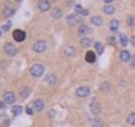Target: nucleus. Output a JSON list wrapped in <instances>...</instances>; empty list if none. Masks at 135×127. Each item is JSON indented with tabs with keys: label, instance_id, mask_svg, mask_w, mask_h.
<instances>
[{
	"label": "nucleus",
	"instance_id": "obj_21",
	"mask_svg": "<svg viewBox=\"0 0 135 127\" xmlns=\"http://www.w3.org/2000/svg\"><path fill=\"white\" fill-rule=\"evenodd\" d=\"M62 14H63L62 9H60V8H55V9L52 11V13H51V17H52L54 20H59V18L62 17Z\"/></svg>",
	"mask_w": 135,
	"mask_h": 127
},
{
	"label": "nucleus",
	"instance_id": "obj_26",
	"mask_svg": "<svg viewBox=\"0 0 135 127\" xmlns=\"http://www.w3.org/2000/svg\"><path fill=\"white\" fill-rule=\"evenodd\" d=\"M126 24H127L129 26L134 28L135 26V14H130V16H127V18H126Z\"/></svg>",
	"mask_w": 135,
	"mask_h": 127
},
{
	"label": "nucleus",
	"instance_id": "obj_31",
	"mask_svg": "<svg viewBox=\"0 0 135 127\" xmlns=\"http://www.w3.org/2000/svg\"><path fill=\"white\" fill-rule=\"evenodd\" d=\"M9 28H11V22H7V24L3 26V32H7V30H9Z\"/></svg>",
	"mask_w": 135,
	"mask_h": 127
},
{
	"label": "nucleus",
	"instance_id": "obj_22",
	"mask_svg": "<svg viewBox=\"0 0 135 127\" xmlns=\"http://www.w3.org/2000/svg\"><path fill=\"white\" fill-rule=\"evenodd\" d=\"M80 45H81V47L88 48V47H90V46H92V40H90V38H88V37H84V38H81Z\"/></svg>",
	"mask_w": 135,
	"mask_h": 127
},
{
	"label": "nucleus",
	"instance_id": "obj_32",
	"mask_svg": "<svg viewBox=\"0 0 135 127\" xmlns=\"http://www.w3.org/2000/svg\"><path fill=\"white\" fill-rule=\"evenodd\" d=\"M26 113H28L29 115H32V114L34 113V110H33V108H26Z\"/></svg>",
	"mask_w": 135,
	"mask_h": 127
},
{
	"label": "nucleus",
	"instance_id": "obj_35",
	"mask_svg": "<svg viewBox=\"0 0 135 127\" xmlns=\"http://www.w3.org/2000/svg\"><path fill=\"white\" fill-rule=\"evenodd\" d=\"M130 43H131L133 46H135V36H133V37L130 38Z\"/></svg>",
	"mask_w": 135,
	"mask_h": 127
},
{
	"label": "nucleus",
	"instance_id": "obj_24",
	"mask_svg": "<svg viewBox=\"0 0 135 127\" xmlns=\"http://www.w3.org/2000/svg\"><path fill=\"white\" fill-rule=\"evenodd\" d=\"M110 83H108V81H104V83H101L100 85V90L102 92V93H108L109 90H110Z\"/></svg>",
	"mask_w": 135,
	"mask_h": 127
},
{
	"label": "nucleus",
	"instance_id": "obj_11",
	"mask_svg": "<svg viewBox=\"0 0 135 127\" xmlns=\"http://www.w3.org/2000/svg\"><path fill=\"white\" fill-rule=\"evenodd\" d=\"M119 59H121V62H125V63L130 62V60H131V54H130V51L122 50L121 54H119Z\"/></svg>",
	"mask_w": 135,
	"mask_h": 127
},
{
	"label": "nucleus",
	"instance_id": "obj_12",
	"mask_svg": "<svg viewBox=\"0 0 135 127\" xmlns=\"http://www.w3.org/2000/svg\"><path fill=\"white\" fill-rule=\"evenodd\" d=\"M63 51H64V55L70 56V58L76 55V47H74V46H66Z\"/></svg>",
	"mask_w": 135,
	"mask_h": 127
},
{
	"label": "nucleus",
	"instance_id": "obj_39",
	"mask_svg": "<svg viewBox=\"0 0 135 127\" xmlns=\"http://www.w3.org/2000/svg\"><path fill=\"white\" fill-rule=\"evenodd\" d=\"M0 36H1V32H0Z\"/></svg>",
	"mask_w": 135,
	"mask_h": 127
},
{
	"label": "nucleus",
	"instance_id": "obj_8",
	"mask_svg": "<svg viewBox=\"0 0 135 127\" xmlns=\"http://www.w3.org/2000/svg\"><path fill=\"white\" fill-rule=\"evenodd\" d=\"M3 101L5 102V104H15V101H16V96L12 93V92H5L4 93V96H3Z\"/></svg>",
	"mask_w": 135,
	"mask_h": 127
},
{
	"label": "nucleus",
	"instance_id": "obj_17",
	"mask_svg": "<svg viewBox=\"0 0 135 127\" xmlns=\"http://www.w3.org/2000/svg\"><path fill=\"white\" fill-rule=\"evenodd\" d=\"M85 62H88V63H94L96 62V54L93 51H87V54H85Z\"/></svg>",
	"mask_w": 135,
	"mask_h": 127
},
{
	"label": "nucleus",
	"instance_id": "obj_1",
	"mask_svg": "<svg viewBox=\"0 0 135 127\" xmlns=\"http://www.w3.org/2000/svg\"><path fill=\"white\" fill-rule=\"evenodd\" d=\"M44 72H45V67L40 63H36L30 67V75L33 77H40V76L44 75Z\"/></svg>",
	"mask_w": 135,
	"mask_h": 127
},
{
	"label": "nucleus",
	"instance_id": "obj_19",
	"mask_svg": "<svg viewBox=\"0 0 135 127\" xmlns=\"http://www.w3.org/2000/svg\"><path fill=\"white\" fill-rule=\"evenodd\" d=\"M102 11H104V13H106V14H113V13L115 12V8H114L112 4H105L104 8H102Z\"/></svg>",
	"mask_w": 135,
	"mask_h": 127
},
{
	"label": "nucleus",
	"instance_id": "obj_7",
	"mask_svg": "<svg viewBox=\"0 0 135 127\" xmlns=\"http://www.w3.org/2000/svg\"><path fill=\"white\" fill-rule=\"evenodd\" d=\"M67 24L70 25V26H74V25H76V24H80L81 22V20H80V17L78 16V14H70V16H67Z\"/></svg>",
	"mask_w": 135,
	"mask_h": 127
},
{
	"label": "nucleus",
	"instance_id": "obj_38",
	"mask_svg": "<svg viewBox=\"0 0 135 127\" xmlns=\"http://www.w3.org/2000/svg\"><path fill=\"white\" fill-rule=\"evenodd\" d=\"M15 1H17V3H20V1H22V0H15Z\"/></svg>",
	"mask_w": 135,
	"mask_h": 127
},
{
	"label": "nucleus",
	"instance_id": "obj_15",
	"mask_svg": "<svg viewBox=\"0 0 135 127\" xmlns=\"http://www.w3.org/2000/svg\"><path fill=\"white\" fill-rule=\"evenodd\" d=\"M75 12H76V14H80V16H88V9H84L81 5H79V4H76L75 5Z\"/></svg>",
	"mask_w": 135,
	"mask_h": 127
},
{
	"label": "nucleus",
	"instance_id": "obj_18",
	"mask_svg": "<svg viewBox=\"0 0 135 127\" xmlns=\"http://www.w3.org/2000/svg\"><path fill=\"white\" fill-rule=\"evenodd\" d=\"M90 125H92V127H104V121L101 118L96 117L90 121Z\"/></svg>",
	"mask_w": 135,
	"mask_h": 127
},
{
	"label": "nucleus",
	"instance_id": "obj_10",
	"mask_svg": "<svg viewBox=\"0 0 135 127\" xmlns=\"http://www.w3.org/2000/svg\"><path fill=\"white\" fill-rule=\"evenodd\" d=\"M37 5H38V9L41 12H47L50 9V7H51V4H50L49 0H40Z\"/></svg>",
	"mask_w": 135,
	"mask_h": 127
},
{
	"label": "nucleus",
	"instance_id": "obj_3",
	"mask_svg": "<svg viewBox=\"0 0 135 127\" xmlns=\"http://www.w3.org/2000/svg\"><path fill=\"white\" fill-rule=\"evenodd\" d=\"M4 51H5V54H7L8 56H15V55L17 54V47H16L13 43L8 42L4 45Z\"/></svg>",
	"mask_w": 135,
	"mask_h": 127
},
{
	"label": "nucleus",
	"instance_id": "obj_30",
	"mask_svg": "<svg viewBox=\"0 0 135 127\" xmlns=\"http://www.w3.org/2000/svg\"><path fill=\"white\" fill-rule=\"evenodd\" d=\"M11 111H12L15 115H18V114H21V113H22V108H21V106H12Z\"/></svg>",
	"mask_w": 135,
	"mask_h": 127
},
{
	"label": "nucleus",
	"instance_id": "obj_37",
	"mask_svg": "<svg viewBox=\"0 0 135 127\" xmlns=\"http://www.w3.org/2000/svg\"><path fill=\"white\" fill-rule=\"evenodd\" d=\"M0 108H4V104H1V102H0Z\"/></svg>",
	"mask_w": 135,
	"mask_h": 127
},
{
	"label": "nucleus",
	"instance_id": "obj_4",
	"mask_svg": "<svg viewBox=\"0 0 135 127\" xmlns=\"http://www.w3.org/2000/svg\"><path fill=\"white\" fill-rule=\"evenodd\" d=\"M46 48H47V45H46L45 41H37V42L33 45V51L34 52H38V54H41V52H44L46 51Z\"/></svg>",
	"mask_w": 135,
	"mask_h": 127
},
{
	"label": "nucleus",
	"instance_id": "obj_14",
	"mask_svg": "<svg viewBox=\"0 0 135 127\" xmlns=\"http://www.w3.org/2000/svg\"><path fill=\"white\" fill-rule=\"evenodd\" d=\"M56 76L54 75V74H51V72H49L47 75L45 76V81L47 83V84H50V85H54V84H56Z\"/></svg>",
	"mask_w": 135,
	"mask_h": 127
},
{
	"label": "nucleus",
	"instance_id": "obj_16",
	"mask_svg": "<svg viewBox=\"0 0 135 127\" xmlns=\"http://www.w3.org/2000/svg\"><path fill=\"white\" fill-rule=\"evenodd\" d=\"M90 22H92L94 26H101V25L104 24V20H102L101 16H93V17L90 18Z\"/></svg>",
	"mask_w": 135,
	"mask_h": 127
},
{
	"label": "nucleus",
	"instance_id": "obj_29",
	"mask_svg": "<svg viewBox=\"0 0 135 127\" xmlns=\"http://www.w3.org/2000/svg\"><path fill=\"white\" fill-rule=\"evenodd\" d=\"M119 43L122 45V46H126L127 43H129V40H127V37H126V34H119Z\"/></svg>",
	"mask_w": 135,
	"mask_h": 127
},
{
	"label": "nucleus",
	"instance_id": "obj_13",
	"mask_svg": "<svg viewBox=\"0 0 135 127\" xmlns=\"http://www.w3.org/2000/svg\"><path fill=\"white\" fill-rule=\"evenodd\" d=\"M89 33H90V29L87 25H84V24L79 25V28H78V34H79V36H87V34H89Z\"/></svg>",
	"mask_w": 135,
	"mask_h": 127
},
{
	"label": "nucleus",
	"instance_id": "obj_20",
	"mask_svg": "<svg viewBox=\"0 0 135 127\" xmlns=\"http://www.w3.org/2000/svg\"><path fill=\"white\" fill-rule=\"evenodd\" d=\"M109 28H110V30H112V32H117V30H118V28H119V21H118V20H115V18H113V20L109 22Z\"/></svg>",
	"mask_w": 135,
	"mask_h": 127
},
{
	"label": "nucleus",
	"instance_id": "obj_9",
	"mask_svg": "<svg viewBox=\"0 0 135 127\" xmlns=\"http://www.w3.org/2000/svg\"><path fill=\"white\" fill-rule=\"evenodd\" d=\"M89 109H90V111H92V114H94V115H97V114L101 113V105L97 101H92L90 102Z\"/></svg>",
	"mask_w": 135,
	"mask_h": 127
},
{
	"label": "nucleus",
	"instance_id": "obj_6",
	"mask_svg": "<svg viewBox=\"0 0 135 127\" xmlns=\"http://www.w3.org/2000/svg\"><path fill=\"white\" fill-rule=\"evenodd\" d=\"M44 108H45V101H44V100L37 98V100L33 102V110H34L36 113L42 111V110H44Z\"/></svg>",
	"mask_w": 135,
	"mask_h": 127
},
{
	"label": "nucleus",
	"instance_id": "obj_23",
	"mask_svg": "<svg viewBox=\"0 0 135 127\" xmlns=\"http://www.w3.org/2000/svg\"><path fill=\"white\" fill-rule=\"evenodd\" d=\"M30 92H32V90H30L29 86H24V88L20 89V96H21L22 98H26V97L30 94Z\"/></svg>",
	"mask_w": 135,
	"mask_h": 127
},
{
	"label": "nucleus",
	"instance_id": "obj_2",
	"mask_svg": "<svg viewBox=\"0 0 135 127\" xmlns=\"http://www.w3.org/2000/svg\"><path fill=\"white\" fill-rule=\"evenodd\" d=\"M26 38V33L25 30H21V29H16L13 30V40L16 42H24Z\"/></svg>",
	"mask_w": 135,
	"mask_h": 127
},
{
	"label": "nucleus",
	"instance_id": "obj_25",
	"mask_svg": "<svg viewBox=\"0 0 135 127\" xmlns=\"http://www.w3.org/2000/svg\"><path fill=\"white\" fill-rule=\"evenodd\" d=\"M93 46H94V50L97 51V54H98V55H101V54L104 52V45H102L101 42H94Z\"/></svg>",
	"mask_w": 135,
	"mask_h": 127
},
{
	"label": "nucleus",
	"instance_id": "obj_27",
	"mask_svg": "<svg viewBox=\"0 0 135 127\" xmlns=\"http://www.w3.org/2000/svg\"><path fill=\"white\" fill-rule=\"evenodd\" d=\"M13 13H15V9L13 8H5L3 11V16L4 17H11V16H13Z\"/></svg>",
	"mask_w": 135,
	"mask_h": 127
},
{
	"label": "nucleus",
	"instance_id": "obj_34",
	"mask_svg": "<svg viewBox=\"0 0 135 127\" xmlns=\"http://www.w3.org/2000/svg\"><path fill=\"white\" fill-rule=\"evenodd\" d=\"M130 62H131V67H133V68H135V55H133V56H131V60H130Z\"/></svg>",
	"mask_w": 135,
	"mask_h": 127
},
{
	"label": "nucleus",
	"instance_id": "obj_5",
	"mask_svg": "<svg viewBox=\"0 0 135 127\" xmlns=\"http://www.w3.org/2000/svg\"><path fill=\"white\" fill-rule=\"evenodd\" d=\"M90 93V89L88 86H79L76 89V96L80 97V98H84V97H88Z\"/></svg>",
	"mask_w": 135,
	"mask_h": 127
},
{
	"label": "nucleus",
	"instance_id": "obj_28",
	"mask_svg": "<svg viewBox=\"0 0 135 127\" xmlns=\"http://www.w3.org/2000/svg\"><path fill=\"white\" fill-rule=\"evenodd\" d=\"M126 121H127V123H129V125L134 126V125H135V113L129 114V115H127V118H126Z\"/></svg>",
	"mask_w": 135,
	"mask_h": 127
},
{
	"label": "nucleus",
	"instance_id": "obj_33",
	"mask_svg": "<svg viewBox=\"0 0 135 127\" xmlns=\"http://www.w3.org/2000/svg\"><path fill=\"white\" fill-rule=\"evenodd\" d=\"M108 41H109V43H110V45H114V43H115L114 37H109V38H108Z\"/></svg>",
	"mask_w": 135,
	"mask_h": 127
},
{
	"label": "nucleus",
	"instance_id": "obj_36",
	"mask_svg": "<svg viewBox=\"0 0 135 127\" xmlns=\"http://www.w3.org/2000/svg\"><path fill=\"white\" fill-rule=\"evenodd\" d=\"M112 1H113V0H104V3H105V4H110Z\"/></svg>",
	"mask_w": 135,
	"mask_h": 127
}]
</instances>
